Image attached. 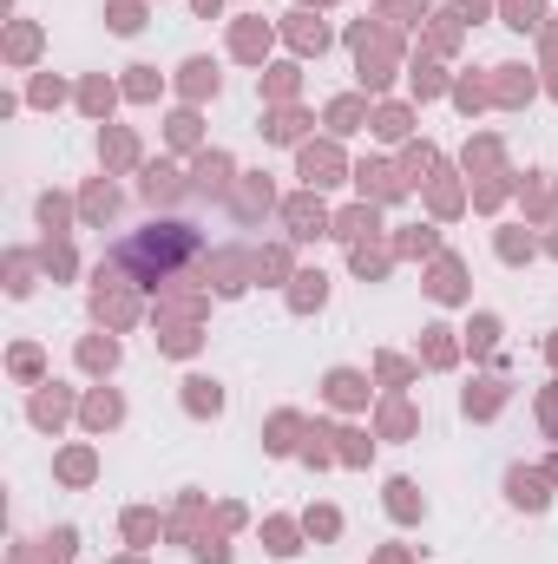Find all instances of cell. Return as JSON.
Listing matches in <instances>:
<instances>
[{
  "label": "cell",
  "mask_w": 558,
  "mask_h": 564,
  "mask_svg": "<svg viewBox=\"0 0 558 564\" xmlns=\"http://www.w3.org/2000/svg\"><path fill=\"white\" fill-rule=\"evenodd\" d=\"M119 257H126L132 270H151V263H158V270H171L178 257H191V230H184V224H151V230L132 237Z\"/></svg>",
  "instance_id": "1"
}]
</instances>
